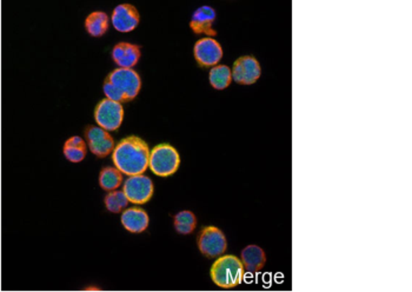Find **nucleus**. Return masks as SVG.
<instances>
[{
    "label": "nucleus",
    "instance_id": "obj_1",
    "mask_svg": "<svg viewBox=\"0 0 412 292\" xmlns=\"http://www.w3.org/2000/svg\"><path fill=\"white\" fill-rule=\"evenodd\" d=\"M150 148L144 140L130 136L120 140L112 151V161L115 169L128 177L138 176L148 170Z\"/></svg>",
    "mask_w": 412,
    "mask_h": 292
},
{
    "label": "nucleus",
    "instance_id": "obj_2",
    "mask_svg": "<svg viewBox=\"0 0 412 292\" xmlns=\"http://www.w3.org/2000/svg\"><path fill=\"white\" fill-rule=\"evenodd\" d=\"M211 280L222 289H232L242 284L245 276L243 264L238 257L225 255L218 257L210 271Z\"/></svg>",
    "mask_w": 412,
    "mask_h": 292
},
{
    "label": "nucleus",
    "instance_id": "obj_3",
    "mask_svg": "<svg viewBox=\"0 0 412 292\" xmlns=\"http://www.w3.org/2000/svg\"><path fill=\"white\" fill-rule=\"evenodd\" d=\"M181 157L177 150L170 144H159L150 151L148 168L158 177H169L177 172Z\"/></svg>",
    "mask_w": 412,
    "mask_h": 292
},
{
    "label": "nucleus",
    "instance_id": "obj_4",
    "mask_svg": "<svg viewBox=\"0 0 412 292\" xmlns=\"http://www.w3.org/2000/svg\"><path fill=\"white\" fill-rule=\"evenodd\" d=\"M106 80L119 91L126 103L136 98L141 87L139 74L133 69H115L107 76Z\"/></svg>",
    "mask_w": 412,
    "mask_h": 292
},
{
    "label": "nucleus",
    "instance_id": "obj_5",
    "mask_svg": "<svg viewBox=\"0 0 412 292\" xmlns=\"http://www.w3.org/2000/svg\"><path fill=\"white\" fill-rule=\"evenodd\" d=\"M198 249L209 258L220 257L227 251V237L218 227H205L198 237Z\"/></svg>",
    "mask_w": 412,
    "mask_h": 292
},
{
    "label": "nucleus",
    "instance_id": "obj_6",
    "mask_svg": "<svg viewBox=\"0 0 412 292\" xmlns=\"http://www.w3.org/2000/svg\"><path fill=\"white\" fill-rule=\"evenodd\" d=\"M95 120L99 128L105 131L118 130L124 120L123 105L110 99H103L95 107Z\"/></svg>",
    "mask_w": 412,
    "mask_h": 292
},
{
    "label": "nucleus",
    "instance_id": "obj_7",
    "mask_svg": "<svg viewBox=\"0 0 412 292\" xmlns=\"http://www.w3.org/2000/svg\"><path fill=\"white\" fill-rule=\"evenodd\" d=\"M153 191L154 186L152 181L145 175L132 176L124 183L123 192L128 202L138 205L148 203L152 198Z\"/></svg>",
    "mask_w": 412,
    "mask_h": 292
},
{
    "label": "nucleus",
    "instance_id": "obj_8",
    "mask_svg": "<svg viewBox=\"0 0 412 292\" xmlns=\"http://www.w3.org/2000/svg\"><path fill=\"white\" fill-rule=\"evenodd\" d=\"M232 79L240 85H252L260 78V64L252 56L239 57L232 67Z\"/></svg>",
    "mask_w": 412,
    "mask_h": 292
},
{
    "label": "nucleus",
    "instance_id": "obj_9",
    "mask_svg": "<svg viewBox=\"0 0 412 292\" xmlns=\"http://www.w3.org/2000/svg\"><path fill=\"white\" fill-rule=\"evenodd\" d=\"M196 62L203 67L218 65L222 58V49L218 41L214 38H203L194 44Z\"/></svg>",
    "mask_w": 412,
    "mask_h": 292
},
{
    "label": "nucleus",
    "instance_id": "obj_10",
    "mask_svg": "<svg viewBox=\"0 0 412 292\" xmlns=\"http://www.w3.org/2000/svg\"><path fill=\"white\" fill-rule=\"evenodd\" d=\"M85 135H87L91 153L99 158L108 156L110 153L113 151V148H115L113 138L110 136L108 132L105 131L103 128H99V126H89Z\"/></svg>",
    "mask_w": 412,
    "mask_h": 292
},
{
    "label": "nucleus",
    "instance_id": "obj_11",
    "mask_svg": "<svg viewBox=\"0 0 412 292\" xmlns=\"http://www.w3.org/2000/svg\"><path fill=\"white\" fill-rule=\"evenodd\" d=\"M139 21V12L131 4L118 5L112 13V25L119 32H131L138 26Z\"/></svg>",
    "mask_w": 412,
    "mask_h": 292
},
{
    "label": "nucleus",
    "instance_id": "obj_12",
    "mask_svg": "<svg viewBox=\"0 0 412 292\" xmlns=\"http://www.w3.org/2000/svg\"><path fill=\"white\" fill-rule=\"evenodd\" d=\"M217 18V13L211 6H202L197 8L192 14L190 27L196 34H206L212 38L217 36V31L214 29V23Z\"/></svg>",
    "mask_w": 412,
    "mask_h": 292
},
{
    "label": "nucleus",
    "instance_id": "obj_13",
    "mask_svg": "<svg viewBox=\"0 0 412 292\" xmlns=\"http://www.w3.org/2000/svg\"><path fill=\"white\" fill-rule=\"evenodd\" d=\"M112 58L120 69H132L140 58V47L131 43H119L112 49Z\"/></svg>",
    "mask_w": 412,
    "mask_h": 292
},
{
    "label": "nucleus",
    "instance_id": "obj_14",
    "mask_svg": "<svg viewBox=\"0 0 412 292\" xmlns=\"http://www.w3.org/2000/svg\"><path fill=\"white\" fill-rule=\"evenodd\" d=\"M122 224L126 230L132 234H141L148 227L150 218L146 211L140 207H128L125 209L122 214Z\"/></svg>",
    "mask_w": 412,
    "mask_h": 292
},
{
    "label": "nucleus",
    "instance_id": "obj_15",
    "mask_svg": "<svg viewBox=\"0 0 412 292\" xmlns=\"http://www.w3.org/2000/svg\"><path fill=\"white\" fill-rule=\"evenodd\" d=\"M240 262L243 264L244 270L250 273L262 271L266 264V255L262 247L258 245H247L240 254Z\"/></svg>",
    "mask_w": 412,
    "mask_h": 292
},
{
    "label": "nucleus",
    "instance_id": "obj_16",
    "mask_svg": "<svg viewBox=\"0 0 412 292\" xmlns=\"http://www.w3.org/2000/svg\"><path fill=\"white\" fill-rule=\"evenodd\" d=\"M85 27L92 37H102L108 29V16L103 11H95L89 14Z\"/></svg>",
    "mask_w": 412,
    "mask_h": 292
},
{
    "label": "nucleus",
    "instance_id": "obj_17",
    "mask_svg": "<svg viewBox=\"0 0 412 292\" xmlns=\"http://www.w3.org/2000/svg\"><path fill=\"white\" fill-rule=\"evenodd\" d=\"M211 87L216 90H225L232 82V72L227 65H216L209 74Z\"/></svg>",
    "mask_w": 412,
    "mask_h": 292
},
{
    "label": "nucleus",
    "instance_id": "obj_18",
    "mask_svg": "<svg viewBox=\"0 0 412 292\" xmlns=\"http://www.w3.org/2000/svg\"><path fill=\"white\" fill-rule=\"evenodd\" d=\"M123 183V173L120 172L119 170L107 166L104 168L99 176V186L105 191H115L118 189Z\"/></svg>",
    "mask_w": 412,
    "mask_h": 292
},
{
    "label": "nucleus",
    "instance_id": "obj_19",
    "mask_svg": "<svg viewBox=\"0 0 412 292\" xmlns=\"http://www.w3.org/2000/svg\"><path fill=\"white\" fill-rule=\"evenodd\" d=\"M197 225V218L194 212L189 210L181 211L174 216V229L181 235H190Z\"/></svg>",
    "mask_w": 412,
    "mask_h": 292
},
{
    "label": "nucleus",
    "instance_id": "obj_20",
    "mask_svg": "<svg viewBox=\"0 0 412 292\" xmlns=\"http://www.w3.org/2000/svg\"><path fill=\"white\" fill-rule=\"evenodd\" d=\"M105 206L107 210L112 214H119L124 209L128 207V201L123 191L115 190L106 194L105 197Z\"/></svg>",
    "mask_w": 412,
    "mask_h": 292
},
{
    "label": "nucleus",
    "instance_id": "obj_21",
    "mask_svg": "<svg viewBox=\"0 0 412 292\" xmlns=\"http://www.w3.org/2000/svg\"><path fill=\"white\" fill-rule=\"evenodd\" d=\"M64 155L71 163H80L87 157V145L79 148L64 146Z\"/></svg>",
    "mask_w": 412,
    "mask_h": 292
},
{
    "label": "nucleus",
    "instance_id": "obj_22",
    "mask_svg": "<svg viewBox=\"0 0 412 292\" xmlns=\"http://www.w3.org/2000/svg\"><path fill=\"white\" fill-rule=\"evenodd\" d=\"M103 90L104 93L106 96V99H110V100L115 102V103H126L125 99H124L123 95L112 85L111 82H107L106 79H105V82H104Z\"/></svg>",
    "mask_w": 412,
    "mask_h": 292
},
{
    "label": "nucleus",
    "instance_id": "obj_23",
    "mask_svg": "<svg viewBox=\"0 0 412 292\" xmlns=\"http://www.w3.org/2000/svg\"><path fill=\"white\" fill-rule=\"evenodd\" d=\"M85 142L78 136L71 137L70 139L66 140L65 145L64 146H70V148H79V146H84Z\"/></svg>",
    "mask_w": 412,
    "mask_h": 292
},
{
    "label": "nucleus",
    "instance_id": "obj_24",
    "mask_svg": "<svg viewBox=\"0 0 412 292\" xmlns=\"http://www.w3.org/2000/svg\"><path fill=\"white\" fill-rule=\"evenodd\" d=\"M87 290H92V291H93V290H99L98 288H87Z\"/></svg>",
    "mask_w": 412,
    "mask_h": 292
}]
</instances>
